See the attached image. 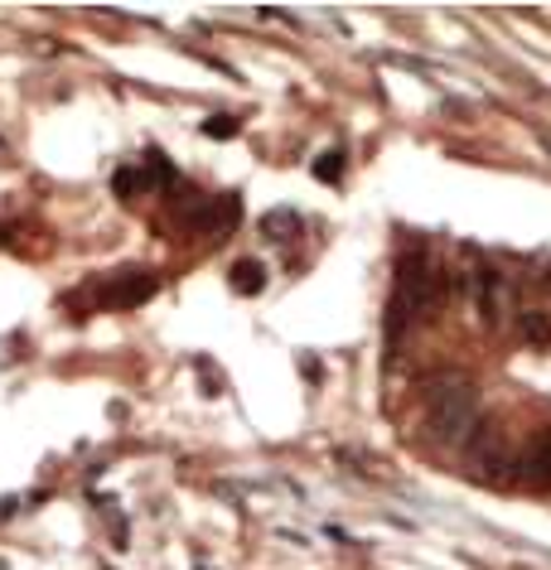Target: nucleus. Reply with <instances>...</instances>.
<instances>
[{"instance_id":"1","label":"nucleus","mask_w":551,"mask_h":570,"mask_svg":"<svg viewBox=\"0 0 551 570\" xmlns=\"http://www.w3.org/2000/svg\"><path fill=\"white\" fill-rule=\"evenodd\" d=\"M479 425L484 421H479V387L474 382L464 373L431 377V387H426V431H431V440L464 450Z\"/></svg>"},{"instance_id":"2","label":"nucleus","mask_w":551,"mask_h":570,"mask_svg":"<svg viewBox=\"0 0 551 570\" xmlns=\"http://www.w3.org/2000/svg\"><path fill=\"white\" fill-rule=\"evenodd\" d=\"M464 291H470V305H474L479 324L499 330V324L508 320V281L493 262H470V271H464Z\"/></svg>"},{"instance_id":"3","label":"nucleus","mask_w":551,"mask_h":570,"mask_svg":"<svg viewBox=\"0 0 551 570\" xmlns=\"http://www.w3.org/2000/svg\"><path fill=\"white\" fill-rule=\"evenodd\" d=\"M464 454H470V474L474 479H489V483L513 479V445H508V435L493 421L479 425L474 440L464 445Z\"/></svg>"},{"instance_id":"4","label":"nucleus","mask_w":551,"mask_h":570,"mask_svg":"<svg viewBox=\"0 0 551 570\" xmlns=\"http://www.w3.org/2000/svg\"><path fill=\"white\" fill-rule=\"evenodd\" d=\"M513 483L532 493H551V425L528 435V445L513 450Z\"/></svg>"},{"instance_id":"5","label":"nucleus","mask_w":551,"mask_h":570,"mask_svg":"<svg viewBox=\"0 0 551 570\" xmlns=\"http://www.w3.org/2000/svg\"><path fill=\"white\" fill-rule=\"evenodd\" d=\"M146 295H155V276H150V271H126L117 285H107L102 301L107 305H140Z\"/></svg>"},{"instance_id":"6","label":"nucleus","mask_w":551,"mask_h":570,"mask_svg":"<svg viewBox=\"0 0 551 570\" xmlns=\"http://www.w3.org/2000/svg\"><path fill=\"white\" fill-rule=\"evenodd\" d=\"M518 334L528 338L532 348H551V315H542V309H522V315H518Z\"/></svg>"},{"instance_id":"7","label":"nucleus","mask_w":551,"mask_h":570,"mask_svg":"<svg viewBox=\"0 0 551 570\" xmlns=\"http://www.w3.org/2000/svg\"><path fill=\"white\" fill-rule=\"evenodd\" d=\"M266 285V266L262 262H237L233 266V291L237 295H257Z\"/></svg>"},{"instance_id":"8","label":"nucleus","mask_w":551,"mask_h":570,"mask_svg":"<svg viewBox=\"0 0 551 570\" xmlns=\"http://www.w3.org/2000/svg\"><path fill=\"white\" fill-rule=\"evenodd\" d=\"M338 175H344V150H324L319 160H315V179L329 184V179H338Z\"/></svg>"},{"instance_id":"9","label":"nucleus","mask_w":551,"mask_h":570,"mask_svg":"<svg viewBox=\"0 0 551 570\" xmlns=\"http://www.w3.org/2000/svg\"><path fill=\"white\" fill-rule=\"evenodd\" d=\"M204 131H208V136H233L237 126H233V121H204Z\"/></svg>"},{"instance_id":"10","label":"nucleus","mask_w":551,"mask_h":570,"mask_svg":"<svg viewBox=\"0 0 551 570\" xmlns=\"http://www.w3.org/2000/svg\"><path fill=\"white\" fill-rule=\"evenodd\" d=\"M547 285H551V271H547Z\"/></svg>"}]
</instances>
